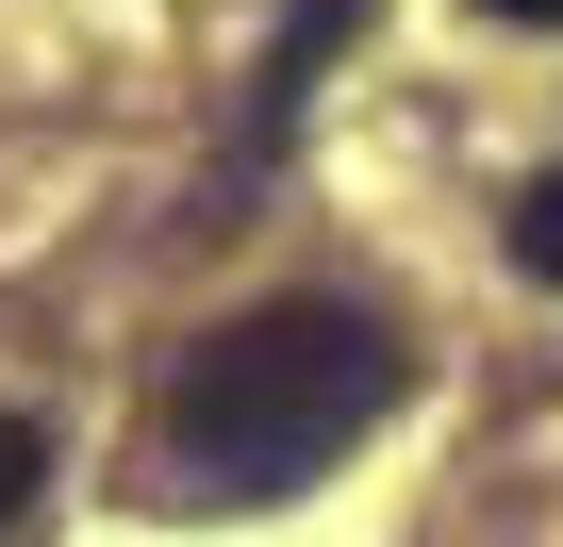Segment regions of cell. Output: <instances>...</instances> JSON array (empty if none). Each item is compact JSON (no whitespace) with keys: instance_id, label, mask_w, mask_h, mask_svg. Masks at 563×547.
<instances>
[{"instance_id":"cell-1","label":"cell","mask_w":563,"mask_h":547,"mask_svg":"<svg viewBox=\"0 0 563 547\" xmlns=\"http://www.w3.org/2000/svg\"><path fill=\"white\" fill-rule=\"evenodd\" d=\"M398 398H415V349L365 299H265V316H232L166 365V481L265 514V497L332 481Z\"/></svg>"},{"instance_id":"cell-2","label":"cell","mask_w":563,"mask_h":547,"mask_svg":"<svg viewBox=\"0 0 563 547\" xmlns=\"http://www.w3.org/2000/svg\"><path fill=\"white\" fill-rule=\"evenodd\" d=\"M365 18H382V0H282V34H265V67H249V166L316 117V84H332V51H349Z\"/></svg>"},{"instance_id":"cell-3","label":"cell","mask_w":563,"mask_h":547,"mask_svg":"<svg viewBox=\"0 0 563 547\" xmlns=\"http://www.w3.org/2000/svg\"><path fill=\"white\" fill-rule=\"evenodd\" d=\"M514 265H530V283H563V166L514 183Z\"/></svg>"},{"instance_id":"cell-4","label":"cell","mask_w":563,"mask_h":547,"mask_svg":"<svg viewBox=\"0 0 563 547\" xmlns=\"http://www.w3.org/2000/svg\"><path fill=\"white\" fill-rule=\"evenodd\" d=\"M34 481H51V431H34L18 398H0V530H18V497H34Z\"/></svg>"},{"instance_id":"cell-5","label":"cell","mask_w":563,"mask_h":547,"mask_svg":"<svg viewBox=\"0 0 563 547\" xmlns=\"http://www.w3.org/2000/svg\"><path fill=\"white\" fill-rule=\"evenodd\" d=\"M481 18H514V34H563V0H481Z\"/></svg>"}]
</instances>
